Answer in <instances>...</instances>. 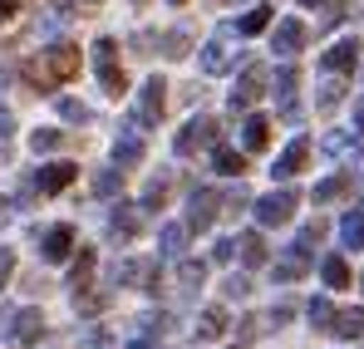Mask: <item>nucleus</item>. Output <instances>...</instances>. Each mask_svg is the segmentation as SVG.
<instances>
[{"label":"nucleus","mask_w":364,"mask_h":349,"mask_svg":"<svg viewBox=\"0 0 364 349\" xmlns=\"http://www.w3.org/2000/svg\"><path fill=\"white\" fill-rule=\"evenodd\" d=\"M10 15H20V5H15V0H0V25H5Z\"/></svg>","instance_id":"79ce46f5"},{"label":"nucleus","mask_w":364,"mask_h":349,"mask_svg":"<svg viewBox=\"0 0 364 349\" xmlns=\"http://www.w3.org/2000/svg\"><path fill=\"white\" fill-rule=\"evenodd\" d=\"M222 291H227V300H246L251 286H246V276H227V286H222Z\"/></svg>","instance_id":"58836bf2"},{"label":"nucleus","mask_w":364,"mask_h":349,"mask_svg":"<svg viewBox=\"0 0 364 349\" xmlns=\"http://www.w3.org/2000/svg\"><path fill=\"white\" fill-rule=\"evenodd\" d=\"M305 163H310V138H291V143H286V153L271 163V177H276V182H291Z\"/></svg>","instance_id":"1a4fd4ad"},{"label":"nucleus","mask_w":364,"mask_h":349,"mask_svg":"<svg viewBox=\"0 0 364 349\" xmlns=\"http://www.w3.org/2000/svg\"><path fill=\"white\" fill-rule=\"evenodd\" d=\"M305 315H310V325H315V330H325V335H330V320H335V305H330L325 295H320V300H310V310H305Z\"/></svg>","instance_id":"7c9ffc66"},{"label":"nucleus","mask_w":364,"mask_h":349,"mask_svg":"<svg viewBox=\"0 0 364 349\" xmlns=\"http://www.w3.org/2000/svg\"><path fill=\"white\" fill-rule=\"evenodd\" d=\"M178 281L187 286V291H197V286L207 281V266H202V261H182V266H178Z\"/></svg>","instance_id":"473e14b6"},{"label":"nucleus","mask_w":364,"mask_h":349,"mask_svg":"<svg viewBox=\"0 0 364 349\" xmlns=\"http://www.w3.org/2000/svg\"><path fill=\"white\" fill-rule=\"evenodd\" d=\"M305 266H310V246L291 241V246H286V256L276 261V286H291V281H301Z\"/></svg>","instance_id":"9b49d317"},{"label":"nucleus","mask_w":364,"mask_h":349,"mask_svg":"<svg viewBox=\"0 0 364 349\" xmlns=\"http://www.w3.org/2000/svg\"><path fill=\"white\" fill-rule=\"evenodd\" d=\"M119 187H123V168H109V173L94 177V192H99V197H114Z\"/></svg>","instance_id":"f704fd0d"},{"label":"nucleus","mask_w":364,"mask_h":349,"mask_svg":"<svg viewBox=\"0 0 364 349\" xmlns=\"http://www.w3.org/2000/svg\"><path fill=\"white\" fill-rule=\"evenodd\" d=\"M355 64H360V40H355V35L325 50V69H330V74H350Z\"/></svg>","instance_id":"dca6fc26"},{"label":"nucleus","mask_w":364,"mask_h":349,"mask_svg":"<svg viewBox=\"0 0 364 349\" xmlns=\"http://www.w3.org/2000/svg\"><path fill=\"white\" fill-rule=\"evenodd\" d=\"M202 74H227V69H232V64H237V59H232V50H227V35H217V40H207V45H202Z\"/></svg>","instance_id":"2eb2a0df"},{"label":"nucleus","mask_w":364,"mask_h":349,"mask_svg":"<svg viewBox=\"0 0 364 349\" xmlns=\"http://www.w3.org/2000/svg\"><path fill=\"white\" fill-rule=\"evenodd\" d=\"M266 143H271V118L251 114V118L242 123V148H246V153H261Z\"/></svg>","instance_id":"aec40b11"},{"label":"nucleus","mask_w":364,"mask_h":349,"mask_svg":"<svg viewBox=\"0 0 364 349\" xmlns=\"http://www.w3.org/2000/svg\"><path fill=\"white\" fill-rule=\"evenodd\" d=\"M182 241H187V227H178V222H173V227H163V232H158V246H163L158 256H163V261H178V256H182Z\"/></svg>","instance_id":"bb28decb"},{"label":"nucleus","mask_w":364,"mask_h":349,"mask_svg":"<svg viewBox=\"0 0 364 349\" xmlns=\"http://www.w3.org/2000/svg\"><path fill=\"white\" fill-rule=\"evenodd\" d=\"M55 109H60V118H69V123H89V109H84L79 99H69V94H55Z\"/></svg>","instance_id":"2f4dec72"},{"label":"nucleus","mask_w":364,"mask_h":349,"mask_svg":"<svg viewBox=\"0 0 364 349\" xmlns=\"http://www.w3.org/2000/svg\"><path fill=\"white\" fill-rule=\"evenodd\" d=\"M301 45H305V25L296 15H286V20L276 25V35H271V55L291 59V55H301Z\"/></svg>","instance_id":"9d476101"},{"label":"nucleus","mask_w":364,"mask_h":349,"mask_svg":"<svg viewBox=\"0 0 364 349\" xmlns=\"http://www.w3.org/2000/svg\"><path fill=\"white\" fill-rule=\"evenodd\" d=\"M138 5H143V0H138Z\"/></svg>","instance_id":"8fccbe9b"},{"label":"nucleus","mask_w":364,"mask_h":349,"mask_svg":"<svg viewBox=\"0 0 364 349\" xmlns=\"http://www.w3.org/2000/svg\"><path fill=\"white\" fill-rule=\"evenodd\" d=\"M217 207H222V192H212V187H202V192H192V202H187V232H207L212 222H217Z\"/></svg>","instance_id":"6e6552de"},{"label":"nucleus","mask_w":364,"mask_h":349,"mask_svg":"<svg viewBox=\"0 0 364 349\" xmlns=\"http://www.w3.org/2000/svg\"><path fill=\"white\" fill-rule=\"evenodd\" d=\"M330 335H340V340H360V335H364V310H335Z\"/></svg>","instance_id":"5701e85b"},{"label":"nucleus","mask_w":364,"mask_h":349,"mask_svg":"<svg viewBox=\"0 0 364 349\" xmlns=\"http://www.w3.org/2000/svg\"><path fill=\"white\" fill-rule=\"evenodd\" d=\"M94 266H99V256H94V246H79V261H74V271H69V291H89V276H94Z\"/></svg>","instance_id":"4be33fe9"},{"label":"nucleus","mask_w":364,"mask_h":349,"mask_svg":"<svg viewBox=\"0 0 364 349\" xmlns=\"http://www.w3.org/2000/svg\"><path fill=\"white\" fill-rule=\"evenodd\" d=\"M69 251H74V232H69V227H50L45 241H40V256H45L50 266H60Z\"/></svg>","instance_id":"f3484780"},{"label":"nucleus","mask_w":364,"mask_h":349,"mask_svg":"<svg viewBox=\"0 0 364 349\" xmlns=\"http://www.w3.org/2000/svg\"><path fill=\"white\" fill-rule=\"evenodd\" d=\"M94 74L104 84V94H128V79H123V64H119V40L114 35H99L94 40Z\"/></svg>","instance_id":"f03ea898"},{"label":"nucleus","mask_w":364,"mask_h":349,"mask_svg":"<svg viewBox=\"0 0 364 349\" xmlns=\"http://www.w3.org/2000/svg\"><path fill=\"white\" fill-rule=\"evenodd\" d=\"M212 163H217V173H227V177H242L246 173V153L227 148V143H212Z\"/></svg>","instance_id":"b1692460"},{"label":"nucleus","mask_w":364,"mask_h":349,"mask_svg":"<svg viewBox=\"0 0 364 349\" xmlns=\"http://www.w3.org/2000/svg\"><path fill=\"white\" fill-rule=\"evenodd\" d=\"M10 276H15V251H0V291H5Z\"/></svg>","instance_id":"ea45409f"},{"label":"nucleus","mask_w":364,"mask_h":349,"mask_svg":"<svg viewBox=\"0 0 364 349\" xmlns=\"http://www.w3.org/2000/svg\"><path fill=\"white\" fill-rule=\"evenodd\" d=\"M350 187H355V173H335V177H325V182H315L310 202H315V207H330V202L350 197Z\"/></svg>","instance_id":"4468645a"},{"label":"nucleus","mask_w":364,"mask_h":349,"mask_svg":"<svg viewBox=\"0 0 364 349\" xmlns=\"http://www.w3.org/2000/svg\"><path fill=\"white\" fill-rule=\"evenodd\" d=\"M25 74H30V84H35V89H55V84H64V79H74V74H79V50H74V45H50L45 59H40V64H30Z\"/></svg>","instance_id":"f257e3e1"},{"label":"nucleus","mask_w":364,"mask_h":349,"mask_svg":"<svg viewBox=\"0 0 364 349\" xmlns=\"http://www.w3.org/2000/svg\"><path fill=\"white\" fill-rule=\"evenodd\" d=\"M320 276H325L330 291H350V266H345V256H325V261H320Z\"/></svg>","instance_id":"393cba45"},{"label":"nucleus","mask_w":364,"mask_h":349,"mask_svg":"<svg viewBox=\"0 0 364 349\" xmlns=\"http://www.w3.org/2000/svg\"><path fill=\"white\" fill-rule=\"evenodd\" d=\"M10 133H15V118H10V109H5V104H0V143H5Z\"/></svg>","instance_id":"a19ab883"},{"label":"nucleus","mask_w":364,"mask_h":349,"mask_svg":"<svg viewBox=\"0 0 364 349\" xmlns=\"http://www.w3.org/2000/svg\"><path fill=\"white\" fill-rule=\"evenodd\" d=\"M232 256H237V236H222V241L212 246V261H217V266H227Z\"/></svg>","instance_id":"c9c22d12"},{"label":"nucleus","mask_w":364,"mask_h":349,"mask_svg":"<svg viewBox=\"0 0 364 349\" xmlns=\"http://www.w3.org/2000/svg\"><path fill=\"white\" fill-rule=\"evenodd\" d=\"M168 5H187V0H168Z\"/></svg>","instance_id":"de8ad7c7"},{"label":"nucleus","mask_w":364,"mask_h":349,"mask_svg":"<svg viewBox=\"0 0 364 349\" xmlns=\"http://www.w3.org/2000/svg\"><path fill=\"white\" fill-rule=\"evenodd\" d=\"M261 89H266V64H246L242 79H237V84H232V94H227L232 114H246V109L261 99Z\"/></svg>","instance_id":"39448f33"},{"label":"nucleus","mask_w":364,"mask_h":349,"mask_svg":"<svg viewBox=\"0 0 364 349\" xmlns=\"http://www.w3.org/2000/svg\"><path fill=\"white\" fill-rule=\"evenodd\" d=\"M74 177H79V168L64 163V158H60V163H45V168L35 173V192H45V197H50V192H64Z\"/></svg>","instance_id":"f8f14e48"},{"label":"nucleus","mask_w":364,"mask_h":349,"mask_svg":"<svg viewBox=\"0 0 364 349\" xmlns=\"http://www.w3.org/2000/svg\"><path fill=\"white\" fill-rule=\"evenodd\" d=\"M163 202H168V177L148 182V192H143V202H138V207H143V212H153V207H163Z\"/></svg>","instance_id":"72a5a7b5"},{"label":"nucleus","mask_w":364,"mask_h":349,"mask_svg":"<svg viewBox=\"0 0 364 349\" xmlns=\"http://www.w3.org/2000/svg\"><path fill=\"white\" fill-rule=\"evenodd\" d=\"M340 94H345L340 84H325V89H320V114H330V109L340 104Z\"/></svg>","instance_id":"e433bc0d"},{"label":"nucleus","mask_w":364,"mask_h":349,"mask_svg":"<svg viewBox=\"0 0 364 349\" xmlns=\"http://www.w3.org/2000/svg\"><path fill=\"white\" fill-rule=\"evenodd\" d=\"M163 94H168V84H163V79L153 74V79L143 84V94H138V104H133V123L153 128V123L163 118V109H168V99H163Z\"/></svg>","instance_id":"0eeeda50"},{"label":"nucleus","mask_w":364,"mask_h":349,"mask_svg":"<svg viewBox=\"0 0 364 349\" xmlns=\"http://www.w3.org/2000/svg\"><path fill=\"white\" fill-rule=\"evenodd\" d=\"M64 143H69V133H60V128H35L30 133V148L35 153H60Z\"/></svg>","instance_id":"cd10ccee"},{"label":"nucleus","mask_w":364,"mask_h":349,"mask_svg":"<svg viewBox=\"0 0 364 349\" xmlns=\"http://www.w3.org/2000/svg\"><path fill=\"white\" fill-rule=\"evenodd\" d=\"M212 143H217V118H207V114H192L182 123V133L173 138L178 158H192V153H202V148H212Z\"/></svg>","instance_id":"20e7f679"},{"label":"nucleus","mask_w":364,"mask_h":349,"mask_svg":"<svg viewBox=\"0 0 364 349\" xmlns=\"http://www.w3.org/2000/svg\"><path fill=\"white\" fill-rule=\"evenodd\" d=\"M128 349H163V345H158V340H133Z\"/></svg>","instance_id":"37998d69"},{"label":"nucleus","mask_w":364,"mask_h":349,"mask_svg":"<svg viewBox=\"0 0 364 349\" xmlns=\"http://www.w3.org/2000/svg\"><path fill=\"white\" fill-rule=\"evenodd\" d=\"M271 15H276L271 5H256V10H246L242 20H237V35H261V30L271 25Z\"/></svg>","instance_id":"c85d7f7f"},{"label":"nucleus","mask_w":364,"mask_h":349,"mask_svg":"<svg viewBox=\"0 0 364 349\" xmlns=\"http://www.w3.org/2000/svg\"><path fill=\"white\" fill-rule=\"evenodd\" d=\"M340 241H345V251H364V212H345Z\"/></svg>","instance_id":"a878e982"},{"label":"nucleus","mask_w":364,"mask_h":349,"mask_svg":"<svg viewBox=\"0 0 364 349\" xmlns=\"http://www.w3.org/2000/svg\"><path fill=\"white\" fill-rule=\"evenodd\" d=\"M296 202H301V192L281 182L276 192H266V197H256V222H261V227H281V222H291V212H296Z\"/></svg>","instance_id":"7ed1b4c3"},{"label":"nucleus","mask_w":364,"mask_h":349,"mask_svg":"<svg viewBox=\"0 0 364 349\" xmlns=\"http://www.w3.org/2000/svg\"><path fill=\"white\" fill-rule=\"evenodd\" d=\"M10 330H15V345L30 349L40 335H45V310H40V305H25V310L15 315V325H10Z\"/></svg>","instance_id":"ddd939ff"},{"label":"nucleus","mask_w":364,"mask_h":349,"mask_svg":"<svg viewBox=\"0 0 364 349\" xmlns=\"http://www.w3.org/2000/svg\"><path fill=\"white\" fill-rule=\"evenodd\" d=\"M5 217H10V202H5V197H0V227H5Z\"/></svg>","instance_id":"a18cd8bd"},{"label":"nucleus","mask_w":364,"mask_h":349,"mask_svg":"<svg viewBox=\"0 0 364 349\" xmlns=\"http://www.w3.org/2000/svg\"><path fill=\"white\" fill-rule=\"evenodd\" d=\"M325 153H340V158H350V153H355V138H340V133H335V138H325Z\"/></svg>","instance_id":"4c0bfd02"},{"label":"nucleus","mask_w":364,"mask_h":349,"mask_svg":"<svg viewBox=\"0 0 364 349\" xmlns=\"http://www.w3.org/2000/svg\"><path fill=\"white\" fill-rule=\"evenodd\" d=\"M237 251H242V266H246V271L266 266V236H261V232H242V236H237Z\"/></svg>","instance_id":"412c9836"},{"label":"nucleus","mask_w":364,"mask_h":349,"mask_svg":"<svg viewBox=\"0 0 364 349\" xmlns=\"http://www.w3.org/2000/svg\"><path fill=\"white\" fill-rule=\"evenodd\" d=\"M222 330H227L222 305H212V310H202V315H197V340H212V335H222Z\"/></svg>","instance_id":"c756f323"},{"label":"nucleus","mask_w":364,"mask_h":349,"mask_svg":"<svg viewBox=\"0 0 364 349\" xmlns=\"http://www.w3.org/2000/svg\"><path fill=\"white\" fill-rule=\"evenodd\" d=\"M360 291H364V276H360Z\"/></svg>","instance_id":"09e8293b"},{"label":"nucleus","mask_w":364,"mask_h":349,"mask_svg":"<svg viewBox=\"0 0 364 349\" xmlns=\"http://www.w3.org/2000/svg\"><path fill=\"white\" fill-rule=\"evenodd\" d=\"M138 163H143V138L133 128H123L114 138V168H138Z\"/></svg>","instance_id":"a211bd4d"},{"label":"nucleus","mask_w":364,"mask_h":349,"mask_svg":"<svg viewBox=\"0 0 364 349\" xmlns=\"http://www.w3.org/2000/svg\"><path fill=\"white\" fill-rule=\"evenodd\" d=\"M301 5H325V0H301Z\"/></svg>","instance_id":"49530a36"},{"label":"nucleus","mask_w":364,"mask_h":349,"mask_svg":"<svg viewBox=\"0 0 364 349\" xmlns=\"http://www.w3.org/2000/svg\"><path fill=\"white\" fill-rule=\"evenodd\" d=\"M143 207H133V202H123V207H114V217H109V232L119 236V241H133L138 236V227H143V217H138Z\"/></svg>","instance_id":"6ab92c4d"},{"label":"nucleus","mask_w":364,"mask_h":349,"mask_svg":"<svg viewBox=\"0 0 364 349\" xmlns=\"http://www.w3.org/2000/svg\"><path fill=\"white\" fill-rule=\"evenodd\" d=\"M271 79V89H276V109H281V118H296L301 109H296V89H301V69L286 59L276 74H266Z\"/></svg>","instance_id":"423d86ee"},{"label":"nucleus","mask_w":364,"mask_h":349,"mask_svg":"<svg viewBox=\"0 0 364 349\" xmlns=\"http://www.w3.org/2000/svg\"><path fill=\"white\" fill-rule=\"evenodd\" d=\"M355 128H360V133H364V99H360V104H355Z\"/></svg>","instance_id":"c03bdc74"}]
</instances>
